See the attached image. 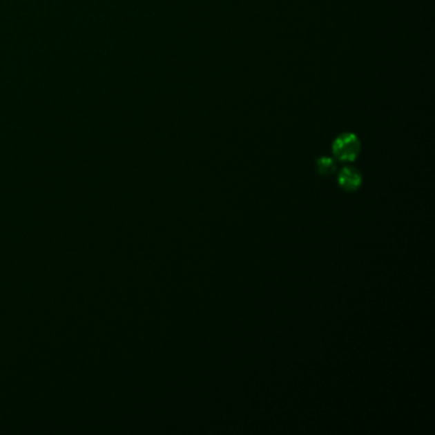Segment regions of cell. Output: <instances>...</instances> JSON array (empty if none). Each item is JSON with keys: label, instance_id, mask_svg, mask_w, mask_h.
Masks as SVG:
<instances>
[{"label": "cell", "instance_id": "3", "mask_svg": "<svg viewBox=\"0 0 435 435\" xmlns=\"http://www.w3.org/2000/svg\"><path fill=\"white\" fill-rule=\"evenodd\" d=\"M317 170L322 176L334 175L337 170V164L335 160L328 156H322L317 161Z\"/></svg>", "mask_w": 435, "mask_h": 435}, {"label": "cell", "instance_id": "1", "mask_svg": "<svg viewBox=\"0 0 435 435\" xmlns=\"http://www.w3.org/2000/svg\"><path fill=\"white\" fill-rule=\"evenodd\" d=\"M361 143L355 133H342L332 143V153L341 162H354L359 156Z\"/></svg>", "mask_w": 435, "mask_h": 435}, {"label": "cell", "instance_id": "2", "mask_svg": "<svg viewBox=\"0 0 435 435\" xmlns=\"http://www.w3.org/2000/svg\"><path fill=\"white\" fill-rule=\"evenodd\" d=\"M362 183V176L356 168L346 166L338 173V184L346 192L358 191Z\"/></svg>", "mask_w": 435, "mask_h": 435}]
</instances>
